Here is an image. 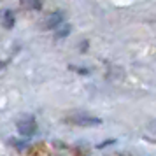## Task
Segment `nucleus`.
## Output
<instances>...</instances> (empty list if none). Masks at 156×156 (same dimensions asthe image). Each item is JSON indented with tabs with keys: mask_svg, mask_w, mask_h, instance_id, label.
<instances>
[{
	"mask_svg": "<svg viewBox=\"0 0 156 156\" xmlns=\"http://www.w3.org/2000/svg\"><path fill=\"white\" fill-rule=\"evenodd\" d=\"M5 25H7V27H12V12H11V11L5 12Z\"/></svg>",
	"mask_w": 156,
	"mask_h": 156,
	"instance_id": "20e7f679",
	"label": "nucleus"
},
{
	"mask_svg": "<svg viewBox=\"0 0 156 156\" xmlns=\"http://www.w3.org/2000/svg\"><path fill=\"white\" fill-rule=\"evenodd\" d=\"M18 130H20V133H21V135H27V137H30V135L35 133L37 125H35V121H34V119L27 118V119L18 121Z\"/></svg>",
	"mask_w": 156,
	"mask_h": 156,
	"instance_id": "f03ea898",
	"label": "nucleus"
},
{
	"mask_svg": "<svg viewBox=\"0 0 156 156\" xmlns=\"http://www.w3.org/2000/svg\"><path fill=\"white\" fill-rule=\"evenodd\" d=\"M62 20H63V18H62V14H60V12H53V14L46 20V23H44V28H49V30L51 28H56L58 25L62 23Z\"/></svg>",
	"mask_w": 156,
	"mask_h": 156,
	"instance_id": "7ed1b4c3",
	"label": "nucleus"
},
{
	"mask_svg": "<svg viewBox=\"0 0 156 156\" xmlns=\"http://www.w3.org/2000/svg\"><path fill=\"white\" fill-rule=\"evenodd\" d=\"M69 121H70V123H74V125H79V126H97V125H100V123H102L98 118H93V116H88V114L72 116V118H69Z\"/></svg>",
	"mask_w": 156,
	"mask_h": 156,
	"instance_id": "f257e3e1",
	"label": "nucleus"
}]
</instances>
